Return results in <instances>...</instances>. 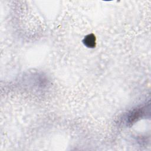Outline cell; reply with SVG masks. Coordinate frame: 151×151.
I'll list each match as a JSON object with an SVG mask.
<instances>
[{
	"label": "cell",
	"instance_id": "obj_1",
	"mask_svg": "<svg viewBox=\"0 0 151 151\" xmlns=\"http://www.w3.org/2000/svg\"><path fill=\"white\" fill-rule=\"evenodd\" d=\"M84 44L88 48H94L96 46V37L93 34L86 36L83 40Z\"/></svg>",
	"mask_w": 151,
	"mask_h": 151
}]
</instances>
